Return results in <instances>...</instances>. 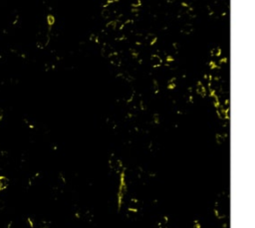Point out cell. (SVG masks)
<instances>
[{
	"label": "cell",
	"mask_w": 255,
	"mask_h": 228,
	"mask_svg": "<svg viewBox=\"0 0 255 228\" xmlns=\"http://www.w3.org/2000/svg\"><path fill=\"white\" fill-rule=\"evenodd\" d=\"M112 54H113V48L110 45H104L102 49V55L105 57H110Z\"/></svg>",
	"instance_id": "obj_2"
},
{
	"label": "cell",
	"mask_w": 255,
	"mask_h": 228,
	"mask_svg": "<svg viewBox=\"0 0 255 228\" xmlns=\"http://www.w3.org/2000/svg\"><path fill=\"white\" fill-rule=\"evenodd\" d=\"M117 27V21H110L107 23V29L109 30H115Z\"/></svg>",
	"instance_id": "obj_6"
},
{
	"label": "cell",
	"mask_w": 255,
	"mask_h": 228,
	"mask_svg": "<svg viewBox=\"0 0 255 228\" xmlns=\"http://www.w3.org/2000/svg\"><path fill=\"white\" fill-rule=\"evenodd\" d=\"M168 3H174V2L175 1V0H166Z\"/></svg>",
	"instance_id": "obj_13"
},
{
	"label": "cell",
	"mask_w": 255,
	"mask_h": 228,
	"mask_svg": "<svg viewBox=\"0 0 255 228\" xmlns=\"http://www.w3.org/2000/svg\"><path fill=\"white\" fill-rule=\"evenodd\" d=\"M211 52H212V56L218 57V56H220V54H221V49L220 48H215V49H213Z\"/></svg>",
	"instance_id": "obj_10"
},
{
	"label": "cell",
	"mask_w": 255,
	"mask_h": 228,
	"mask_svg": "<svg viewBox=\"0 0 255 228\" xmlns=\"http://www.w3.org/2000/svg\"><path fill=\"white\" fill-rule=\"evenodd\" d=\"M147 41L150 43V45H153L155 44V42L157 41V37H155V35L149 34L147 37Z\"/></svg>",
	"instance_id": "obj_7"
},
{
	"label": "cell",
	"mask_w": 255,
	"mask_h": 228,
	"mask_svg": "<svg viewBox=\"0 0 255 228\" xmlns=\"http://www.w3.org/2000/svg\"><path fill=\"white\" fill-rule=\"evenodd\" d=\"M47 20H48V24H49L50 26H52V25H53V24L55 23V18H54V16H52V15H49V16H48Z\"/></svg>",
	"instance_id": "obj_11"
},
{
	"label": "cell",
	"mask_w": 255,
	"mask_h": 228,
	"mask_svg": "<svg viewBox=\"0 0 255 228\" xmlns=\"http://www.w3.org/2000/svg\"><path fill=\"white\" fill-rule=\"evenodd\" d=\"M131 4L133 7H136L138 8L142 5V1L141 0H131Z\"/></svg>",
	"instance_id": "obj_8"
},
{
	"label": "cell",
	"mask_w": 255,
	"mask_h": 228,
	"mask_svg": "<svg viewBox=\"0 0 255 228\" xmlns=\"http://www.w3.org/2000/svg\"><path fill=\"white\" fill-rule=\"evenodd\" d=\"M110 60H111V63L114 64V65H120L121 61H120V58H119V55H118V53L116 52H113V54H112L111 56L109 57Z\"/></svg>",
	"instance_id": "obj_3"
},
{
	"label": "cell",
	"mask_w": 255,
	"mask_h": 228,
	"mask_svg": "<svg viewBox=\"0 0 255 228\" xmlns=\"http://www.w3.org/2000/svg\"><path fill=\"white\" fill-rule=\"evenodd\" d=\"M7 184H8L7 178L4 177V176H0V191L3 190L5 187L7 186Z\"/></svg>",
	"instance_id": "obj_4"
},
{
	"label": "cell",
	"mask_w": 255,
	"mask_h": 228,
	"mask_svg": "<svg viewBox=\"0 0 255 228\" xmlns=\"http://www.w3.org/2000/svg\"><path fill=\"white\" fill-rule=\"evenodd\" d=\"M182 31V33H185V34H190L191 32H193V26H191L190 24H185V25H183Z\"/></svg>",
	"instance_id": "obj_5"
},
{
	"label": "cell",
	"mask_w": 255,
	"mask_h": 228,
	"mask_svg": "<svg viewBox=\"0 0 255 228\" xmlns=\"http://www.w3.org/2000/svg\"><path fill=\"white\" fill-rule=\"evenodd\" d=\"M111 15H112V13H111V11H110V10H108V9L103 10V12H102V16H103L104 18L108 19V18L111 17Z\"/></svg>",
	"instance_id": "obj_9"
},
{
	"label": "cell",
	"mask_w": 255,
	"mask_h": 228,
	"mask_svg": "<svg viewBox=\"0 0 255 228\" xmlns=\"http://www.w3.org/2000/svg\"><path fill=\"white\" fill-rule=\"evenodd\" d=\"M150 63H152V66L153 68H157L161 66L163 61H161V58L160 56L157 55V54H153V55H152V57H150Z\"/></svg>",
	"instance_id": "obj_1"
},
{
	"label": "cell",
	"mask_w": 255,
	"mask_h": 228,
	"mask_svg": "<svg viewBox=\"0 0 255 228\" xmlns=\"http://www.w3.org/2000/svg\"><path fill=\"white\" fill-rule=\"evenodd\" d=\"M166 61H168V62H172V61H174V58L171 57V56H168V57H166Z\"/></svg>",
	"instance_id": "obj_12"
}]
</instances>
